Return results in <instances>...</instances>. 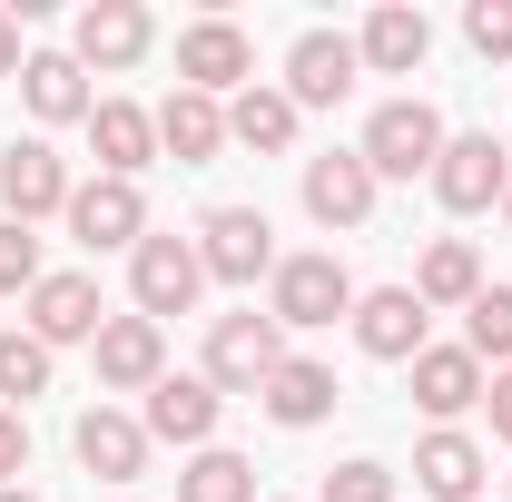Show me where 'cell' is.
<instances>
[{"instance_id":"ffe728a7","label":"cell","mask_w":512,"mask_h":502,"mask_svg":"<svg viewBox=\"0 0 512 502\" xmlns=\"http://www.w3.org/2000/svg\"><path fill=\"white\" fill-rule=\"evenodd\" d=\"M20 99H30V119H50V128H89V109H99V99H89V69L69 60V50H30V60H20Z\"/></svg>"},{"instance_id":"8d00e7d4","label":"cell","mask_w":512,"mask_h":502,"mask_svg":"<svg viewBox=\"0 0 512 502\" xmlns=\"http://www.w3.org/2000/svg\"><path fill=\"white\" fill-rule=\"evenodd\" d=\"M0 502H30V493H0Z\"/></svg>"},{"instance_id":"52a82bcc","label":"cell","mask_w":512,"mask_h":502,"mask_svg":"<svg viewBox=\"0 0 512 502\" xmlns=\"http://www.w3.org/2000/svg\"><path fill=\"white\" fill-rule=\"evenodd\" d=\"M256 79V50L237 20H188L178 30V89H197V99H227V89H247Z\"/></svg>"},{"instance_id":"2e32d148","label":"cell","mask_w":512,"mask_h":502,"mask_svg":"<svg viewBox=\"0 0 512 502\" xmlns=\"http://www.w3.org/2000/svg\"><path fill=\"white\" fill-rule=\"evenodd\" d=\"M69 443H79V463H89L99 483H138V473H148V424L119 414V404H89Z\"/></svg>"},{"instance_id":"f1b7e54d","label":"cell","mask_w":512,"mask_h":502,"mask_svg":"<svg viewBox=\"0 0 512 502\" xmlns=\"http://www.w3.org/2000/svg\"><path fill=\"white\" fill-rule=\"evenodd\" d=\"M30 394H50V345L40 335H0V404L30 414Z\"/></svg>"},{"instance_id":"836d02e7","label":"cell","mask_w":512,"mask_h":502,"mask_svg":"<svg viewBox=\"0 0 512 502\" xmlns=\"http://www.w3.org/2000/svg\"><path fill=\"white\" fill-rule=\"evenodd\" d=\"M483 414H493V434L512 443V365H503V375H493V384H483Z\"/></svg>"},{"instance_id":"30bf717a","label":"cell","mask_w":512,"mask_h":502,"mask_svg":"<svg viewBox=\"0 0 512 502\" xmlns=\"http://www.w3.org/2000/svg\"><path fill=\"white\" fill-rule=\"evenodd\" d=\"M69 237L99 256V247H138L148 237V197L138 178H89V188H69Z\"/></svg>"},{"instance_id":"44dd1931","label":"cell","mask_w":512,"mask_h":502,"mask_svg":"<svg viewBox=\"0 0 512 502\" xmlns=\"http://www.w3.org/2000/svg\"><path fill=\"white\" fill-rule=\"evenodd\" d=\"M355 60L384 69V79H414V69L434 60V20H424V10H404V0H384L375 20H365V40H355Z\"/></svg>"},{"instance_id":"d590c367","label":"cell","mask_w":512,"mask_h":502,"mask_svg":"<svg viewBox=\"0 0 512 502\" xmlns=\"http://www.w3.org/2000/svg\"><path fill=\"white\" fill-rule=\"evenodd\" d=\"M503 227H512V188H503Z\"/></svg>"},{"instance_id":"4dcf8cb0","label":"cell","mask_w":512,"mask_h":502,"mask_svg":"<svg viewBox=\"0 0 512 502\" xmlns=\"http://www.w3.org/2000/svg\"><path fill=\"white\" fill-rule=\"evenodd\" d=\"M316 502H394V473H384V463H335Z\"/></svg>"},{"instance_id":"6da1fadb","label":"cell","mask_w":512,"mask_h":502,"mask_svg":"<svg viewBox=\"0 0 512 502\" xmlns=\"http://www.w3.org/2000/svg\"><path fill=\"white\" fill-rule=\"evenodd\" d=\"M266 315H276V325H335V315H355V276H345V256H335V247L276 256V276H266Z\"/></svg>"},{"instance_id":"4fadbf2b","label":"cell","mask_w":512,"mask_h":502,"mask_svg":"<svg viewBox=\"0 0 512 502\" xmlns=\"http://www.w3.org/2000/svg\"><path fill=\"white\" fill-rule=\"evenodd\" d=\"M217 414H227V394H217L207 375H158V384H148V414H138V424H148V443H197V453H207Z\"/></svg>"},{"instance_id":"1f68e13d","label":"cell","mask_w":512,"mask_h":502,"mask_svg":"<svg viewBox=\"0 0 512 502\" xmlns=\"http://www.w3.org/2000/svg\"><path fill=\"white\" fill-rule=\"evenodd\" d=\"M463 40H473L483 60H512V0H473V10H463Z\"/></svg>"},{"instance_id":"cb8c5ba5","label":"cell","mask_w":512,"mask_h":502,"mask_svg":"<svg viewBox=\"0 0 512 502\" xmlns=\"http://www.w3.org/2000/svg\"><path fill=\"white\" fill-rule=\"evenodd\" d=\"M256 404H266L286 434H306V424H325V414H335V375H325L316 355H286V365L266 375V394H256Z\"/></svg>"},{"instance_id":"3957f363","label":"cell","mask_w":512,"mask_h":502,"mask_svg":"<svg viewBox=\"0 0 512 502\" xmlns=\"http://www.w3.org/2000/svg\"><path fill=\"white\" fill-rule=\"evenodd\" d=\"M286 365V325L276 315H217L207 325V384L217 394H266V375Z\"/></svg>"},{"instance_id":"d6986e66","label":"cell","mask_w":512,"mask_h":502,"mask_svg":"<svg viewBox=\"0 0 512 502\" xmlns=\"http://www.w3.org/2000/svg\"><path fill=\"white\" fill-rule=\"evenodd\" d=\"M404 375H414V404H424L434 424H453V414H473V404H483V384H493L483 365H473V355H463V345H424V355H414Z\"/></svg>"},{"instance_id":"d6a6232c","label":"cell","mask_w":512,"mask_h":502,"mask_svg":"<svg viewBox=\"0 0 512 502\" xmlns=\"http://www.w3.org/2000/svg\"><path fill=\"white\" fill-rule=\"evenodd\" d=\"M20 463H30V424L0 404V493H10V473H20Z\"/></svg>"},{"instance_id":"5b68a950","label":"cell","mask_w":512,"mask_h":502,"mask_svg":"<svg viewBox=\"0 0 512 502\" xmlns=\"http://www.w3.org/2000/svg\"><path fill=\"white\" fill-rule=\"evenodd\" d=\"M197 266H207L217 286H256V276H276V227H266V207H207V227H197Z\"/></svg>"},{"instance_id":"8992f818","label":"cell","mask_w":512,"mask_h":502,"mask_svg":"<svg viewBox=\"0 0 512 502\" xmlns=\"http://www.w3.org/2000/svg\"><path fill=\"white\" fill-rule=\"evenodd\" d=\"M503 188H512V148L503 138H444V158H434V197H444L453 217H483V207H503Z\"/></svg>"},{"instance_id":"d4e9b609","label":"cell","mask_w":512,"mask_h":502,"mask_svg":"<svg viewBox=\"0 0 512 502\" xmlns=\"http://www.w3.org/2000/svg\"><path fill=\"white\" fill-rule=\"evenodd\" d=\"M296 119H306V109H296L286 89H266V79H247V89L227 99V138H237V148H266V158L296 148Z\"/></svg>"},{"instance_id":"277c9868","label":"cell","mask_w":512,"mask_h":502,"mask_svg":"<svg viewBox=\"0 0 512 502\" xmlns=\"http://www.w3.org/2000/svg\"><path fill=\"white\" fill-rule=\"evenodd\" d=\"M197 286H207V266H197V237H138L128 247V296H138V315L158 325V315H188L197 306Z\"/></svg>"},{"instance_id":"ac0fdd59","label":"cell","mask_w":512,"mask_h":502,"mask_svg":"<svg viewBox=\"0 0 512 502\" xmlns=\"http://www.w3.org/2000/svg\"><path fill=\"white\" fill-rule=\"evenodd\" d=\"M148 119H158V148H168L178 168H207V158L227 148V99H197V89H168V99H158Z\"/></svg>"},{"instance_id":"5bb4252c","label":"cell","mask_w":512,"mask_h":502,"mask_svg":"<svg viewBox=\"0 0 512 502\" xmlns=\"http://www.w3.org/2000/svg\"><path fill=\"white\" fill-rule=\"evenodd\" d=\"M89 355H99V384H109V394H148V384L168 375V335H158L148 315H109Z\"/></svg>"},{"instance_id":"9a60e30c","label":"cell","mask_w":512,"mask_h":502,"mask_svg":"<svg viewBox=\"0 0 512 502\" xmlns=\"http://www.w3.org/2000/svg\"><path fill=\"white\" fill-rule=\"evenodd\" d=\"M355 345H365L375 365H414V355H424V296H414V286L355 296Z\"/></svg>"},{"instance_id":"7c38bea8","label":"cell","mask_w":512,"mask_h":502,"mask_svg":"<svg viewBox=\"0 0 512 502\" xmlns=\"http://www.w3.org/2000/svg\"><path fill=\"white\" fill-rule=\"evenodd\" d=\"M355 40L345 30H296V50H286V99L296 109H335L345 89H355Z\"/></svg>"},{"instance_id":"9c48e42d","label":"cell","mask_w":512,"mask_h":502,"mask_svg":"<svg viewBox=\"0 0 512 502\" xmlns=\"http://www.w3.org/2000/svg\"><path fill=\"white\" fill-rule=\"evenodd\" d=\"M148 40H158V20H148L138 0H89L79 30H69V60H79V69H138Z\"/></svg>"},{"instance_id":"ba28073f","label":"cell","mask_w":512,"mask_h":502,"mask_svg":"<svg viewBox=\"0 0 512 502\" xmlns=\"http://www.w3.org/2000/svg\"><path fill=\"white\" fill-rule=\"evenodd\" d=\"M0 217L10 227H30V217H69V168L50 138H20L10 158H0Z\"/></svg>"},{"instance_id":"e575fe53","label":"cell","mask_w":512,"mask_h":502,"mask_svg":"<svg viewBox=\"0 0 512 502\" xmlns=\"http://www.w3.org/2000/svg\"><path fill=\"white\" fill-rule=\"evenodd\" d=\"M10 69H20V20L0 10V79H10Z\"/></svg>"},{"instance_id":"8fae6325","label":"cell","mask_w":512,"mask_h":502,"mask_svg":"<svg viewBox=\"0 0 512 502\" xmlns=\"http://www.w3.org/2000/svg\"><path fill=\"white\" fill-rule=\"evenodd\" d=\"M306 217H316V227H365V217H375V168H365V148L306 158Z\"/></svg>"},{"instance_id":"f546056e","label":"cell","mask_w":512,"mask_h":502,"mask_svg":"<svg viewBox=\"0 0 512 502\" xmlns=\"http://www.w3.org/2000/svg\"><path fill=\"white\" fill-rule=\"evenodd\" d=\"M30 286H40V237L0 217V296H30Z\"/></svg>"},{"instance_id":"4316f807","label":"cell","mask_w":512,"mask_h":502,"mask_svg":"<svg viewBox=\"0 0 512 502\" xmlns=\"http://www.w3.org/2000/svg\"><path fill=\"white\" fill-rule=\"evenodd\" d=\"M178 502H256V463H247V453H217V443H207L188 473H178Z\"/></svg>"},{"instance_id":"7402d4cb","label":"cell","mask_w":512,"mask_h":502,"mask_svg":"<svg viewBox=\"0 0 512 502\" xmlns=\"http://www.w3.org/2000/svg\"><path fill=\"white\" fill-rule=\"evenodd\" d=\"M89 148H99V178H138V168L158 158V119H148L138 99H99V109H89Z\"/></svg>"},{"instance_id":"484cf974","label":"cell","mask_w":512,"mask_h":502,"mask_svg":"<svg viewBox=\"0 0 512 502\" xmlns=\"http://www.w3.org/2000/svg\"><path fill=\"white\" fill-rule=\"evenodd\" d=\"M414 296H424V315L434 306H473V296H483V256L463 247V237H434L424 266H414Z\"/></svg>"},{"instance_id":"e0dca14e","label":"cell","mask_w":512,"mask_h":502,"mask_svg":"<svg viewBox=\"0 0 512 502\" xmlns=\"http://www.w3.org/2000/svg\"><path fill=\"white\" fill-rule=\"evenodd\" d=\"M99 325L109 315H99V286L89 276H40L30 286V335L40 345H99Z\"/></svg>"},{"instance_id":"83f0119b","label":"cell","mask_w":512,"mask_h":502,"mask_svg":"<svg viewBox=\"0 0 512 502\" xmlns=\"http://www.w3.org/2000/svg\"><path fill=\"white\" fill-rule=\"evenodd\" d=\"M463 355L473 365H512V286H483L463 306Z\"/></svg>"},{"instance_id":"7a4b0ae2","label":"cell","mask_w":512,"mask_h":502,"mask_svg":"<svg viewBox=\"0 0 512 502\" xmlns=\"http://www.w3.org/2000/svg\"><path fill=\"white\" fill-rule=\"evenodd\" d=\"M434 158H444V109L434 99H384L375 119H365V168L384 178H434Z\"/></svg>"},{"instance_id":"603a6c76","label":"cell","mask_w":512,"mask_h":502,"mask_svg":"<svg viewBox=\"0 0 512 502\" xmlns=\"http://www.w3.org/2000/svg\"><path fill=\"white\" fill-rule=\"evenodd\" d=\"M414 483H424L434 502H483V443L434 424V434L414 443Z\"/></svg>"}]
</instances>
